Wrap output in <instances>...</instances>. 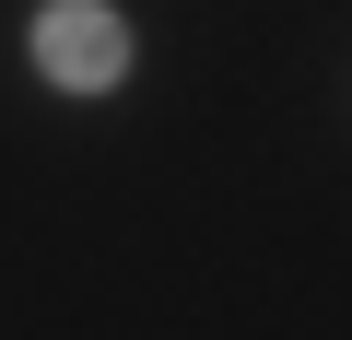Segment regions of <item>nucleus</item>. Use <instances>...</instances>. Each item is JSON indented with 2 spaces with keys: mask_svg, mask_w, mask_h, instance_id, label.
Wrapping results in <instances>:
<instances>
[{
  "mask_svg": "<svg viewBox=\"0 0 352 340\" xmlns=\"http://www.w3.org/2000/svg\"><path fill=\"white\" fill-rule=\"evenodd\" d=\"M24 47H36V82H59V94H118L129 59H141V36H129L118 0H47Z\"/></svg>",
  "mask_w": 352,
  "mask_h": 340,
  "instance_id": "f257e3e1",
  "label": "nucleus"
}]
</instances>
